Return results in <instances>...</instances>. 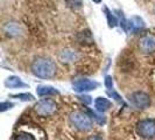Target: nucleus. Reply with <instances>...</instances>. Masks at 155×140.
<instances>
[{"label": "nucleus", "mask_w": 155, "mask_h": 140, "mask_svg": "<svg viewBox=\"0 0 155 140\" xmlns=\"http://www.w3.org/2000/svg\"><path fill=\"white\" fill-rule=\"evenodd\" d=\"M57 67L53 60L48 57H36L31 63V72L39 78L49 79L54 77Z\"/></svg>", "instance_id": "nucleus-1"}, {"label": "nucleus", "mask_w": 155, "mask_h": 140, "mask_svg": "<svg viewBox=\"0 0 155 140\" xmlns=\"http://www.w3.org/2000/svg\"><path fill=\"white\" fill-rule=\"evenodd\" d=\"M70 123L79 131H89L92 128V120L87 113L82 111H75L70 115Z\"/></svg>", "instance_id": "nucleus-2"}, {"label": "nucleus", "mask_w": 155, "mask_h": 140, "mask_svg": "<svg viewBox=\"0 0 155 140\" xmlns=\"http://www.w3.org/2000/svg\"><path fill=\"white\" fill-rule=\"evenodd\" d=\"M35 112L42 117H48L54 115L57 110V104L53 99H42L38 102L34 106Z\"/></svg>", "instance_id": "nucleus-3"}, {"label": "nucleus", "mask_w": 155, "mask_h": 140, "mask_svg": "<svg viewBox=\"0 0 155 140\" xmlns=\"http://www.w3.org/2000/svg\"><path fill=\"white\" fill-rule=\"evenodd\" d=\"M137 132L140 137H142L145 139L155 137V122L152 119L141 120L137 126Z\"/></svg>", "instance_id": "nucleus-4"}, {"label": "nucleus", "mask_w": 155, "mask_h": 140, "mask_svg": "<svg viewBox=\"0 0 155 140\" xmlns=\"http://www.w3.org/2000/svg\"><path fill=\"white\" fill-rule=\"evenodd\" d=\"M130 101L138 109H147L150 105V98L146 92L135 91L130 96Z\"/></svg>", "instance_id": "nucleus-5"}, {"label": "nucleus", "mask_w": 155, "mask_h": 140, "mask_svg": "<svg viewBox=\"0 0 155 140\" xmlns=\"http://www.w3.org/2000/svg\"><path fill=\"white\" fill-rule=\"evenodd\" d=\"M99 86V84L94 81L91 79H86V78H82V79H78L76 81L74 84H72V89L74 91L76 92H85V91H91L94 90Z\"/></svg>", "instance_id": "nucleus-6"}, {"label": "nucleus", "mask_w": 155, "mask_h": 140, "mask_svg": "<svg viewBox=\"0 0 155 140\" xmlns=\"http://www.w3.org/2000/svg\"><path fill=\"white\" fill-rule=\"evenodd\" d=\"M146 25H145V21L140 18V16H132L130 20H127L126 22V31L131 32L133 34H137L141 32L142 29H145Z\"/></svg>", "instance_id": "nucleus-7"}, {"label": "nucleus", "mask_w": 155, "mask_h": 140, "mask_svg": "<svg viewBox=\"0 0 155 140\" xmlns=\"http://www.w3.org/2000/svg\"><path fill=\"white\" fill-rule=\"evenodd\" d=\"M139 47L141 52L149 54L155 52V36L154 35H145L139 41Z\"/></svg>", "instance_id": "nucleus-8"}, {"label": "nucleus", "mask_w": 155, "mask_h": 140, "mask_svg": "<svg viewBox=\"0 0 155 140\" xmlns=\"http://www.w3.org/2000/svg\"><path fill=\"white\" fill-rule=\"evenodd\" d=\"M4 33L11 36V38H16V36H20L22 34V28L20 27V25L18 22H7L4 26Z\"/></svg>", "instance_id": "nucleus-9"}, {"label": "nucleus", "mask_w": 155, "mask_h": 140, "mask_svg": "<svg viewBox=\"0 0 155 140\" xmlns=\"http://www.w3.org/2000/svg\"><path fill=\"white\" fill-rule=\"evenodd\" d=\"M5 85L8 89H19V88H27V84L23 83L21 78L16 77V76H9L5 81Z\"/></svg>", "instance_id": "nucleus-10"}, {"label": "nucleus", "mask_w": 155, "mask_h": 140, "mask_svg": "<svg viewBox=\"0 0 155 140\" xmlns=\"http://www.w3.org/2000/svg\"><path fill=\"white\" fill-rule=\"evenodd\" d=\"M112 103L107 99V98H104V97H97L94 99V108L98 112H105L111 108Z\"/></svg>", "instance_id": "nucleus-11"}, {"label": "nucleus", "mask_w": 155, "mask_h": 140, "mask_svg": "<svg viewBox=\"0 0 155 140\" xmlns=\"http://www.w3.org/2000/svg\"><path fill=\"white\" fill-rule=\"evenodd\" d=\"M78 55L76 52L74 50H70V49H65L60 53V60L63 63H72L77 60Z\"/></svg>", "instance_id": "nucleus-12"}, {"label": "nucleus", "mask_w": 155, "mask_h": 140, "mask_svg": "<svg viewBox=\"0 0 155 140\" xmlns=\"http://www.w3.org/2000/svg\"><path fill=\"white\" fill-rule=\"evenodd\" d=\"M36 93L40 97H46V96H56L60 92L53 86H39L36 89Z\"/></svg>", "instance_id": "nucleus-13"}, {"label": "nucleus", "mask_w": 155, "mask_h": 140, "mask_svg": "<svg viewBox=\"0 0 155 140\" xmlns=\"http://www.w3.org/2000/svg\"><path fill=\"white\" fill-rule=\"evenodd\" d=\"M104 12H105V15H106V19H107V23H109V27L110 28H114L117 25H118V19L117 16L110 11L109 8L106 6H104Z\"/></svg>", "instance_id": "nucleus-14"}, {"label": "nucleus", "mask_w": 155, "mask_h": 140, "mask_svg": "<svg viewBox=\"0 0 155 140\" xmlns=\"http://www.w3.org/2000/svg\"><path fill=\"white\" fill-rule=\"evenodd\" d=\"M87 115L91 117L92 119H94L97 123L99 125H103L106 123V119H105V117L103 116V115H99V113H97V112H94L92 110H87Z\"/></svg>", "instance_id": "nucleus-15"}, {"label": "nucleus", "mask_w": 155, "mask_h": 140, "mask_svg": "<svg viewBox=\"0 0 155 140\" xmlns=\"http://www.w3.org/2000/svg\"><path fill=\"white\" fill-rule=\"evenodd\" d=\"M65 2H67V6L74 11L79 9L83 5V0H65Z\"/></svg>", "instance_id": "nucleus-16"}, {"label": "nucleus", "mask_w": 155, "mask_h": 140, "mask_svg": "<svg viewBox=\"0 0 155 140\" xmlns=\"http://www.w3.org/2000/svg\"><path fill=\"white\" fill-rule=\"evenodd\" d=\"M12 98H18V99H21V101H34V96L33 95H31V93H18V95H12L11 96Z\"/></svg>", "instance_id": "nucleus-17"}, {"label": "nucleus", "mask_w": 155, "mask_h": 140, "mask_svg": "<svg viewBox=\"0 0 155 140\" xmlns=\"http://www.w3.org/2000/svg\"><path fill=\"white\" fill-rule=\"evenodd\" d=\"M107 95H109L111 98H113L114 101H117V102H123V98L120 97V95L117 92V91H114V90H107Z\"/></svg>", "instance_id": "nucleus-18"}, {"label": "nucleus", "mask_w": 155, "mask_h": 140, "mask_svg": "<svg viewBox=\"0 0 155 140\" xmlns=\"http://www.w3.org/2000/svg\"><path fill=\"white\" fill-rule=\"evenodd\" d=\"M14 106V104L13 103H11V102H2L1 104H0V111L1 112H5L6 110H8V109H12Z\"/></svg>", "instance_id": "nucleus-19"}, {"label": "nucleus", "mask_w": 155, "mask_h": 140, "mask_svg": "<svg viewBox=\"0 0 155 140\" xmlns=\"http://www.w3.org/2000/svg\"><path fill=\"white\" fill-rule=\"evenodd\" d=\"M15 140H35L34 137L31 135V134H27V133H22L20 135H18L15 138Z\"/></svg>", "instance_id": "nucleus-20"}, {"label": "nucleus", "mask_w": 155, "mask_h": 140, "mask_svg": "<svg viewBox=\"0 0 155 140\" xmlns=\"http://www.w3.org/2000/svg\"><path fill=\"white\" fill-rule=\"evenodd\" d=\"M105 86L107 88V89H112V86H113V81H112V77L111 76H106L105 77Z\"/></svg>", "instance_id": "nucleus-21"}, {"label": "nucleus", "mask_w": 155, "mask_h": 140, "mask_svg": "<svg viewBox=\"0 0 155 140\" xmlns=\"http://www.w3.org/2000/svg\"><path fill=\"white\" fill-rule=\"evenodd\" d=\"M79 99L83 102V103H85V104H91L92 103V99H91V97L90 96H79Z\"/></svg>", "instance_id": "nucleus-22"}, {"label": "nucleus", "mask_w": 155, "mask_h": 140, "mask_svg": "<svg viewBox=\"0 0 155 140\" xmlns=\"http://www.w3.org/2000/svg\"><path fill=\"white\" fill-rule=\"evenodd\" d=\"M87 140H103V139L99 138V137H91V138H89Z\"/></svg>", "instance_id": "nucleus-23"}, {"label": "nucleus", "mask_w": 155, "mask_h": 140, "mask_svg": "<svg viewBox=\"0 0 155 140\" xmlns=\"http://www.w3.org/2000/svg\"><path fill=\"white\" fill-rule=\"evenodd\" d=\"M93 2H96V4H101V0H92Z\"/></svg>", "instance_id": "nucleus-24"}, {"label": "nucleus", "mask_w": 155, "mask_h": 140, "mask_svg": "<svg viewBox=\"0 0 155 140\" xmlns=\"http://www.w3.org/2000/svg\"><path fill=\"white\" fill-rule=\"evenodd\" d=\"M154 12H155V7H154Z\"/></svg>", "instance_id": "nucleus-25"}]
</instances>
